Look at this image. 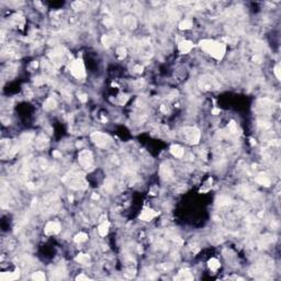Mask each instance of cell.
<instances>
[{
	"instance_id": "6da1fadb",
	"label": "cell",
	"mask_w": 281,
	"mask_h": 281,
	"mask_svg": "<svg viewBox=\"0 0 281 281\" xmlns=\"http://www.w3.org/2000/svg\"><path fill=\"white\" fill-rule=\"evenodd\" d=\"M199 46L205 53H208L209 55H211L212 57H214L217 61H221L226 52V46L223 43L216 42L213 40H202L199 43Z\"/></svg>"
},
{
	"instance_id": "7a4b0ae2",
	"label": "cell",
	"mask_w": 281,
	"mask_h": 281,
	"mask_svg": "<svg viewBox=\"0 0 281 281\" xmlns=\"http://www.w3.org/2000/svg\"><path fill=\"white\" fill-rule=\"evenodd\" d=\"M63 180L65 181L70 188L73 189H85L87 187V182L84 179V175L79 173H72L70 175H67Z\"/></svg>"
},
{
	"instance_id": "3957f363",
	"label": "cell",
	"mask_w": 281,
	"mask_h": 281,
	"mask_svg": "<svg viewBox=\"0 0 281 281\" xmlns=\"http://www.w3.org/2000/svg\"><path fill=\"white\" fill-rule=\"evenodd\" d=\"M70 73L75 78L77 79H81L86 76V70H85V65L82 59L78 58V59H74L73 62L70 63Z\"/></svg>"
},
{
	"instance_id": "277c9868",
	"label": "cell",
	"mask_w": 281,
	"mask_h": 281,
	"mask_svg": "<svg viewBox=\"0 0 281 281\" xmlns=\"http://www.w3.org/2000/svg\"><path fill=\"white\" fill-rule=\"evenodd\" d=\"M183 135H185L187 143L192 144V145L198 144L201 137L200 131H199L196 127H190V126L183 129Z\"/></svg>"
},
{
	"instance_id": "5b68a950",
	"label": "cell",
	"mask_w": 281,
	"mask_h": 281,
	"mask_svg": "<svg viewBox=\"0 0 281 281\" xmlns=\"http://www.w3.org/2000/svg\"><path fill=\"white\" fill-rule=\"evenodd\" d=\"M91 139L92 142L95 143V145H97L98 147H103L108 146L110 142H111V139L109 137V135L104 134V133H101V132H95L91 135Z\"/></svg>"
},
{
	"instance_id": "8992f818",
	"label": "cell",
	"mask_w": 281,
	"mask_h": 281,
	"mask_svg": "<svg viewBox=\"0 0 281 281\" xmlns=\"http://www.w3.org/2000/svg\"><path fill=\"white\" fill-rule=\"evenodd\" d=\"M78 160H79V164H80L82 167H85V168L91 167V165H92V163H93L91 152H89V150H81L80 153H79V156H78Z\"/></svg>"
},
{
	"instance_id": "52a82bcc",
	"label": "cell",
	"mask_w": 281,
	"mask_h": 281,
	"mask_svg": "<svg viewBox=\"0 0 281 281\" xmlns=\"http://www.w3.org/2000/svg\"><path fill=\"white\" fill-rule=\"evenodd\" d=\"M45 234L46 235H53L57 234L61 231V225L58 222H48L45 226Z\"/></svg>"
},
{
	"instance_id": "ba28073f",
	"label": "cell",
	"mask_w": 281,
	"mask_h": 281,
	"mask_svg": "<svg viewBox=\"0 0 281 281\" xmlns=\"http://www.w3.org/2000/svg\"><path fill=\"white\" fill-rule=\"evenodd\" d=\"M156 215H158V212L153 211L152 209H144L142 212V214L139 215V219L143 221H150V220L155 217Z\"/></svg>"
},
{
	"instance_id": "9c48e42d",
	"label": "cell",
	"mask_w": 281,
	"mask_h": 281,
	"mask_svg": "<svg viewBox=\"0 0 281 281\" xmlns=\"http://www.w3.org/2000/svg\"><path fill=\"white\" fill-rule=\"evenodd\" d=\"M178 48H179V52H180L181 54H187V53H189V52L193 48V44L192 42H190V41H182V42L179 44Z\"/></svg>"
},
{
	"instance_id": "30bf717a",
	"label": "cell",
	"mask_w": 281,
	"mask_h": 281,
	"mask_svg": "<svg viewBox=\"0 0 281 281\" xmlns=\"http://www.w3.org/2000/svg\"><path fill=\"white\" fill-rule=\"evenodd\" d=\"M201 82H202V87H203V88L211 89L212 87H217L215 80H214L213 78H210V77H204L203 79L201 78Z\"/></svg>"
},
{
	"instance_id": "8fae6325",
	"label": "cell",
	"mask_w": 281,
	"mask_h": 281,
	"mask_svg": "<svg viewBox=\"0 0 281 281\" xmlns=\"http://www.w3.org/2000/svg\"><path fill=\"white\" fill-rule=\"evenodd\" d=\"M170 153L175 156V157L177 158H181L182 156H183V150H182V147L179 146V145H171L170 146Z\"/></svg>"
},
{
	"instance_id": "7c38bea8",
	"label": "cell",
	"mask_w": 281,
	"mask_h": 281,
	"mask_svg": "<svg viewBox=\"0 0 281 281\" xmlns=\"http://www.w3.org/2000/svg\"><path fill=\"white\" fill-rule=\"evenodd\" d=\"M109 226H110V223H109L108 221H104L103 223H101L100 225H99V227H98L99 234H100L101 236H105L109 232Z\"/></svg>"
},
{
	"instance_id": "4fadbf2b",
	"label": "cell",
	"mask_w": 281,
	"mask_h": 281,
	"mask_svg": "<svg viewBox=\"0 0 281 281\" xmlns=\"http://www.w3.org/2000/svg\"><path fill=\"white\" fill-rule=\"evenodd\" d=\"M256 181H257L259 185L266 186V187H269L270 186V179L266 175H259L257 178H256Z\"/></svg>"
},
{
	"instance_id": "5bb4252c",
	"label": "cell",
	"mask_w": 281,
	"mask_h": 281,
	"mask_svg": "<svg viewBox=\"0 0 281 281\" xmlns=\"http://www.w3.org/2000/svg\"><path fill=\"white\" fill-rule=\"evenodd\" d=\"M220 267H221V264H220V261L216 258H211V259L209 260V268H210L212 271H216Z\"/></svg>"
},
{
	"instance_id": "9a60e30c",
	"label": "cell",
	"mask_w": 281,
	"mask_h": 281,
	"mask_svg": "<svg viewBox=\"0 0 281 281\" xmlns=\"http://www.w3.org/2000/svg\"><path fill=\"white\" fill-rule=\"evenodd\" d=\"M56 107V101L53 99V98H48L46 101H45V103H44V109L45 110H53V109Z\"/></svg>"
},
{
	"instance_id": "2e32d148",
	"label": "cell",
	"mask_w": 281,
	"mask_h": 281,
	"mask_svg": "<svg viewBox=\"0 0 281 281\" xmlns=\"http://www.w3.org/2000/svg\"><path fill=\"white\" fill-rule=\"evenodd\" d=\"M192 276L190 274V272H189L188 270H181L180 272H179V274L177 276V279H185V280H187V279H192Z\"/></svg>"
},
{
	"instance_id": "e0dca14e",
	"label": "cell",
	"mask_w": 281,
	"mask_h": 281,
	"mask_svg": "<svg viewBox=\"0 0 281 281\" xmlns=\"http://www.w3.org/2000/svg\"><path fill=\"white\" fill-rule=\"evenodd\" d=\"M191 27H192V21H190V20H185V21H182L179 24V29L180 30H189Z\"/></svg>"
},
{
	"instance_id": "ac0fdd59",
	"label": "cell",
	"mask_w": 281,
	"mask_h": 281,
	"mask_svg": "<svg viewBox=\"0 0 281 281\" xmlns=\"http://www.w3.org/2000/svg\"><path fill=\"white\" fill-rule=\"evenodd\" d=\"M124 23H125V25L129 27H135V25H136V21H135V19L133 18V17H126L125 20H124Z\"/></svg>"
},
{
	"instance_id": "d6986e66",
	"label": "cell",
	"mask_w": 281,
	"mask_h": 281,
	"mask_svg": "<svg viewBox=\"0 0 281 281\" xmlns=\"http://www.w3.org/2000/svg\"><path fill=\"white\" fill-rule=\"evenodd\" d=\"M87 238H88L87 234H85V233H79V234H77L76 236H75L74 241H75L76 243H82V242H86Z\"/></svg>"
},
{
	"instance_id": "ffe728a7",
	"label": "cell",
	"mask_w": 281,
	"mask_h": 281,
	"mask_svg": "<svg viewBox=\"0 0 281 281\" xmlns=\"http://www.w3.org/2000/svg\"><path fill=\"white\" fill-rule=\"evenodd\" d=\"M76 261L80 262V264H87L89 261V256L87 254H80L76 257Z\"/></svg>"
},
{
	"instance_id": "44dd1931",
	"label": "cell",
	"mask_w": 281,
	"mask_h": 281,
	"mask_svg": "<svg viewBox=\"0 0 281 281\" xmlns=\"http://www.w3.org/2000/svg\"><path fill=\"white\" fill-rule=\"evenodd\" d=\"M112 43H113V39H112L111 36H109V35H103V36H102V44H103L105 47L111 46Z\"/></svg>"
},
{
	"instance_id": "7402d4cb",
	"label": "cell",
	"mask_w": 281,
	"mask_h": 281,
	"mask_svg": "<svg viewBox=\"0 0 281 281\" xmlns=\"http://www.w3.org/2000/svg\"><path fill=\"white\" fill-rule=\"evenodd\" d=\"M160 173H162L163 178H167L169 177L170 175H171V173H170V169L168 166H163L162 167V170H160Z\"/></svg>"
},
{
	"instance_id": "603a6c76",
	"label": "cell",
	"mask_w": 281,
	"mask_h": 281,
	"mask_svg": "<svg viewBox=\"0 0 281 281\" xmlns=\"http://www.w3.org/2000/svg\"><path fill=\"white\" fill-rule=\"evenodd\" d=\"M32 279H33V280H36V281H42V280H44V279H45V276H44V273H43V272L39 271V272L33 273Z\"/></svg>"
},
{
	"instance_id": "cb8c5ba5",
	"label": "cell",
	"mask_w": 281,
	"mask_h": 281,
	"mask_svg": "<svg viewBox=\"0 0 281 281\" xmlns=\"http://www.w3.org/2000/svg\"><path fill=\"white\" fill-rule=\"evenodd\" d=\"M116 53H118V56H119L120 59H122V58H124L126 56V50H125L124 47H119V48L116 50Z\"/></svg>"
},
{
	"instance_id": "d4e9b609",
	"label": "cell",
	"mask_w": 281,
	"mask_h": 281,
	"mask_svg": "<svg viewBox=\"0 0 281 281\" xmlns=\"http://www.w3.org/2000/svg\"><path fill=\"white\" fill-rule=\"evenodd\" d=\"M273 73H274V75L277 76L278 79H280L281 76H280V66L277 65L276 67H274V69H273Z\"/></svg>"
},
{
	"instance_id": "484cf974",
	"label": "cell",
	"mask_w": 281,
	"mask_h": 281,
	"mask_svg": "<svg viewBox=\"0 0 281 281\" xmlns=\"http://www.w3.org/2000/svg\"><path fill=\"white\" fill-rule=\"evenodd\" d=\"M81 7H82V2H79V1H76L73 4V9L75 10H80Z\"/></svg>"
},
{
	"instance_id": "4316f807",
	"label": "cell",
	"mask_w": 281,
	"mask_h": 281,
	"mask_svg": "<svg viewBox=\"0 0 281 281\" xmlns=\"http://www.w3.org/2000/svg\"><path fill=\"white\" fill-rule=\"evenodd\" d=\"M79 100H80L81 102H86V101L88 100V97L86 96V95H80V96H79Z\"/></svg>"
},
{
	"instance_id": "83f0119b",
	"label": "cell",
	"mask_w": 281,
	"mask_h": 281,
	"mask_svg": "<svg viewBox=\"0 0 281 281\" xmlns=\"http://www.w3.org/2000/svg\"><path fill=\"white\" fill-rule=\"evenodd\" d=\"M134 70L136 72V73H142V72H143V67H142V66H139V65H136L134 67Z\"/></svg>"
},
{
	"instance_id": "f1b7e54d",
	"label": "cell",
	"mask_w": 281,
	"mask_h": 281,
	"mask_svg": "<svg viewBox=\"0 0 281 281\" xmlns=\"http://www.w3.org/2000/svg\"><path fill=\"white\" fill-rule=\"evenodd\" d=\"M76 280H88V277H86L84 274H80V276L76 277Z\"/></svg>"
},
{
	"instance_id": "f546056e",
	"label": "cell",
	"mask_w": 281,
	"mask_h": 281,
	"mask_svg": "<svg viewBox=\"0 0 281 281\" xmlns=\"http://www.w3.org/2000/svg\"><path fill=\"white\" fill-rule=\"evenodd\" d=\"M53 156H55V157H61L62 154H61L59 152H57V150H55V152H53Z\"/></svg>"
},
{
	"instance_id": "4dcf8cb0",
	"label": "cell",
	"mask_w": 281,
	"mask_h": 281,
	"mask_svg": "<svg viewBox=\"0 0 281 281\" xmlns=\"http://www.w3.org/2000/svg\"><path fill=\"white\" fill-rule=\"evenodd\" d=\"M212 113H213L214 116H216L217 113H220V110L219 109H213V110H212Z\"/></svg>"
},
{
	"instance_id": "1f68e13d",
	"label": "cell",
	"mask_w": 281,
	"mask_h": 281,
	"mask_svg": "<svg viewBox=\"0 0 281 281\" xmlns=\"http://www.w3.org/2000/svg\"><path fill=\"white\" fill-rule=\"evenodd\" d=\"M92 198H93V199H98V198H99V196H96V194H93V196H92Z\"/></svg>"
}]
</instances>
